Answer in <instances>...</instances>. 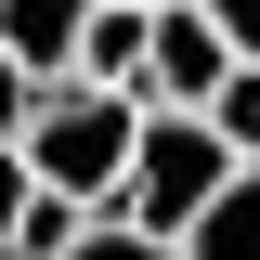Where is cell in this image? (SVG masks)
<instances>
[{
	"mask_svg": "<svg viewBox=\"0 0 260 260\" xmlns=\"http://www.w3.org/2000/svg\"><path fill=\"white\" fill-rule=\"evenodd\" d=\"M130 156H143V91H91V78H52L26 117V169L39 195H78V208H117Z\"/></svg>",
	"mask_w": 260,
	"mask_h": 260,
	"instance_id": "cell-1",
	"label": "cell"
},
{
	"mask_svg": "<svg viewBox=\"0 0 260 260\" xmlns=\"http://www.w3.org/2000/svg\"><path fill=\"white\" fill-rule=\"evenodd\" d=\"M221 195H234V143H221L208 117H156V104H143V156H130L117 221H143V234H169V247H182Z\"/></svg>",
	"mask_w": 260,
	"mask_h": 260,
	"instance_id": "cell-2",
	"label": "cell"
},
{
	"mask_svg": "<svg viewBox=\"0 0 260 260\" xmlns=\"http://www.w3.org/2000/svg\"><path fill=\"white\" fill-rule=\"evenodd\" d=\"M221 78H234V39L208 26V0H169L156 13V52H143V104H156V117H208Z\"/></svg>",
	"mask_w": 260,
	"mask_h": 260,
	"instance_id": "cell-3",
	"label": "cell"
},
{
	"mask_svg": "<svg viewBox=\"0 0 260 260\" xmlns=\"http://www.w3.org/2000/svg\"><path fill=\"white\" fill-rule=\"evenodd\" d=\"M91 13L104 0H0V52L52 91V78H78V52H91Z\"/></svg>",
	"mask_w": 260,
	"mask_h": 260,
	"instance_id": "cell-4",
	"label": "cell"
},
{
	"mask_svg": "<svg viewBox=\"0 0 260 260\" xmlns=\"http://www.w3.org/2000/svg\"><path fill=\"white\" fill-rule=\"evenodd\" d=\"M143 52H156V13L104 0V13H91V52H78V78H91V91H143Z\"/></svg>",
	"mask_w": 260,
	"mask_h": 260,
	"instance_id": "cell-5",
	"label": "cell"
},
{
	"mask_svg": "<svg viewBox=\"0 0 260 260\" xmlns=\"http://www.w3.org/2000/svg\"><path fill=\"white\" fill-rule=\"evenodd\" d=\"M182 260H260V169H234V195L182 234Z\"/></svg>",
	"mask_w": 260,
	"mask_h": 260,
	"instance_id": "cell-6",
	"label": "cell"
},
{
	"mask_svg": "<svg viewBox=\"0 0 260 260\" xmlns=\"http://www.w3.org/2000/svg\"><path fill=\"white\" fill-rule=\"evenodd\" d=\"M208 130L234 143V169H260V65H234V78H221V104H208Z\"/></svg>",
	"mask_w": 260,
	"mask_h": 260,
	"instance_id": "cell-7",
	"label": "cell"
},
{
	"mask_svg": "<svg viewBox=\"0 0 260 260\" xmlns=\"http://www.w3.org/2000/svg\"><path fill=\"white\" fill-rule=\"evenodd\" d=\"M78 260H182V247H169V234H143V221H117V208H104V221L78 234Z\"/></svg>",
	"mask_w": 260,
	"mask_h": 260,
	"instance_id": "cell-8",
	"label": "cell"
},
{
	"mask_svg": "<svg viewBox=\"0 0 260 260\" xmlns=\"http://www.w3.org/2000/svg\"><path fill=\"white\" fill-rule=\"evenodd\" d=\"M26 117H39V78L0 52V156H26Z\"/></svg>",
	"mask_w": 260,
	"mask_h": 260,
	"instance_id": "cell-9",
	"label": "cell"
},
{
	"mask_svg": "<svg viewBox=\"0 0 260 260\" xmlns=\"http://www.w3.org/2000/svg\"><path fill=\"white\" fill-rule=\"evenodd\" d=\"M26 208H39V169H26V156H0V247L26 234Z\"/></svg>",
	"mask_w": 260,
	"mask_h": 260,
	"instance_id": "cell-10",
	"label": "cell"
},
{
	"mask_svg": "<svg viewBox=\"0 0 260 260\" xmlns=\"http://www.w3.org/2000/svg\"><path fill=\"white\" fill-rule=\"evenodd\" d=\"M208 26L234 39V65H260V0H208Z\"/></svg>",
	"mask_w": 260,
	"mask_h": 260,
	"instance_id": "cell-11",
	"label": "cell"
},
{
	"mask_svg": "<svg viewBox=\"0 0 260 260\" xmlns=\"http://www.w3.org/2000/svg\"><path fill=\"white\" fill-rule=\"evenodd\" d=\"M130 13H169V0H130Z\"/></svg>",
	"mask_w": 260,
	"mask_h": 260,
	"instance_id": "cell-12",
	"label": "cell"
},
{
	"mask_svg": "<svg viewBox=\"0 0 260 260\" xmlns=\"http://www.w3.org/2000/svg\"><path fill=\"white\" fill-rule=\"evenodd\" d=\"M0 260H13V247H0Z\"/></svg>",
	"mask_w": 260,
	"mask_h": 260,
	"instance_id": "cell-13",
	"label": "cell"
}]
</instances>
